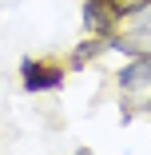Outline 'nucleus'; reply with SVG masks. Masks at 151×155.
Segmentation results:
<instances>
[{"mask_svg": "<svg viewBox=\"0 0 151 155\" xmlns=\"http://www.w3.org/2000/svg\"><path fill=\"white\" fill-rule=\"evenodd\" d=\"M119 84H123V87H143V84H151V56H135L131 64L119 72Z\"/></svg>", "mask_w": 151, "mask_h": 155, "instance_id": "obj_3", "label": "nucleus"}, {"mask_svg": "<svg viewBox=\"0 0 151 155\" xmlns=\"http://www.w3.org/2000/svg\"><path fill=\"white\" fill-rule=\"evenodd\" d=\"M107 48H119L127 56H151V36H131V40H107Z\"/></svg>", "mask_w": 151, "mask_h": 155, "instance_id": "obj_4", "label": "nucleus"}, {"mask_svg": "<svg viewBox=\"0 0 151 155\" xmlns=\"http://www.w3.org/2000/svg\"><path fill=\"white\" fill-rule=\"evenodd\" d=\"M107 48V36H96V40H87V44H80L76 52H72V64L80 68V64H87V60H96L100 52Z\"/></svg>", "mask_w": 151, "mask_h": 155, "instance_id": "obj_5", "label": "nucleus"}, {"mask_svg": "<svg viewBox=\"0 0 151 155\" xmlns=\"http://www.w3.org/2000/svg\"><path fill=\"white\" fill-rule=\"evenodd\" d=\"M107 4H111L115 16H135V12H143L151 4V0H107Z\"/></svg>", "mask_w": 151, "mask_h": 155, "instance_id": "obj_6", "label": "nucleus"}, {"mask_svg": "<svg viewBox=\"0 0 151 155\" xmlns=\"http://www.w3.org/2000/svg\"><path fill=\"white\" fill-rule=\"evenodd\" d=\"M20 80H24V91H56L64 84V72L52 68V64H40V60H24Z\"/></svg>", "mask_w": 151, "mask_h": 155, "instance_id": "obj_1", "label": "nucleus"}, {"mask_svg": "<svg viewBox=\"0 0 151 155\" xmlns=\"http://www.w3.org/2000/svg\"><path fill=\"white\" fill-rule=\"evenodd\" d=\"M111 20H115V12H111L107 0H84V28H87V32L107 36L111 32Z\"/></svg>", "mask_w": 151, "mask_h": 155, "instance_id": "obj_2", "label": "nucleus"}]
</instances>
